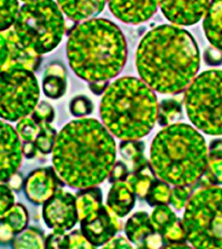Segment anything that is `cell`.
I'll list each match as a JSON object with an SVG mask.
<instances>
[{
  "mask_svg": "<svg viewBox=\"0 0 222 249\" xmlns=\"http://www.w3.org/2000/svg\"><path fill=\"white\" fill-rule=\"evenodd\" d=\"M201 64L199 45L190 32L161 25L141 40L136 66L143 82L161 94H178L195 78Z\"/></svg>",
  "mask_w": 222,
  "mask_h": 249,
  "instance_id": "obj_1",
  "label": "cell"
},
{
  "mask_svg": "<svg viewBox=\"0 0 222 249\" xmlns=\"http://www.w3.org/2000/svg\"><path fill=\"white\" fill-rule=\"evenodd\" d=\"M53 164L63 180L75 188L102 183L115 163L113 137L97 120L80 119L64 126L53 147Z\"/></svg>",
  "mask_w": 222,
  "mask_h": 249,
  "instance_id": "obj_2",
  "label": "cell"
},
{
  "mask_svg": "<svg viewBox=\"0 0 222 249\" xmlns=\"http://www.w3.org/2000/svg\"><path fill=\"white\" fill-rule=\"evenodd\" d=\"M125 38L114 22L94 18L77 25L69 35L67 56L74 72L88 82H108L127 60Z\"/></svg>",
  "mask_w": 222,
  "mask_h": 249,
  "instance_id": "obj_3",
  "label": "cell"
},
{
  "mask_svg": "<svg viewBox=\"0 0 222 249\" xmlns=\"http://www.w3.org/2000/svg\"><path fill=\"white\" fill-rule=\"evenodd\" d=\"M208 148L201 133L187 124L161 130L151 146V166L168 184L190 186L206 172Z\"/></svg>",
  "mask_w": 222,
  "mask_h": 249,
  "instance_id": "obj_4",
  "label": "cell"
},
{
  "mask_svg": "<svg viewBox=\"0 0 222 249\" xmlns=\"http://www.w3.org/2000/svg\"><path fill=\"white\" fill-rule=\"evenodd\" d=\"M157 98L142 80L125 77L106 88L101 103L104 124L124 141L138 140L151 132L158 120Z\"/></svg>",
  "mask_w": 222,
  "mask_h": 249,
  "instance_id": "obj_5",
  "label": "cell"
},
{
  "mask_svg": "<svg viewBox=\"0 0 222 249\" xmlns=\"http://www.w3.org/2000/svg\"><path fill=\"white\" fill-rule=\"evenodd\" d=\"M19 40L38 54L49 53L61 42L65 21L54 1L25 2L14 25Z\"/></svg>",
  "mask_w": 222,
  "mask_h": 249,
  "instance_id": "obj_6",
  "label": "cell"
},
{
  "mask_svg": "<svg viewBox=\"0 0 222 249\" xmlns=\"http://www.w3.org/2000/svg\"><path fill=\"white\" fill-rule=\"evenodd\" d=\"M182 223L186 239L196 249H222V188L206 187L194 193Z\"/></svg>",
  "mask_w": 222,
  "mask_h": 249,
  "instance_id": "obj_7",
  "label": "cell"
},
{
  "mask_svg": "<svg viewBox=\"0 0 222 249\" xmlns=\"http://www.w3.org/2000/svg\"><path fill=\"white\" fill-rule=\"evenodd\" d=\"M191 123L210 136H222V70L210 69L193 80L185 93Z\"/></svg>",
  "mask_w": 222,
  "mask_h": 249,
  "instance_id": "obj_8",
  "label": "cell"
},
{
  "mask_svg": "<svg viewBox=\"0 0 222 249\" xmlns=\"http://www.w3.org/2000/svg\"><path fill=\"white\" fill-rule=\"evenodd\" d=\"M40 97L37 77L26 69L1 72V117L15 122L34 111Z\"/></svg>",
  "mask_w": 222,
  "mask_h": 249,
  "instance_id": "obj_9",
  "label": "cell"
},
{
  "mask_svg": "<svg viewBox=\"0 0 222 249\" xmlns=\"http://www.w3.org/2000/svg\"><path fill=\"white\" fill-rule=\"evenodd\" d=\"M40 55L19 40L14 29L1 32V72L9 69L36 71Z\"/></svg>",
  "mask_w": 222,
  "mask_h": 249,
  "instance_id": "obj_10",
  "label": "cell"
},
{
  "mask_svg": "<svg viewBox=\"0 0 222 249\" xmlns=\"http://www.w3.org/2000/svg\"><path fill=\"white\" fill-rule=\"evenodd\" d=\"M43 217L54 231H70L78 220L76 197L58 189L44 203Z\"/></svg>",
  "mask_w": 222,
  "mask_h": 249,
  "instance_id": "obj_11",
  "label": "cell"
},
{
  "mask_svg": "<svg viewBox=\"0 0 222 249\" xmlns=\"http://www.w3.org/2000/svg\"><path fill=\"white\" fill-rule=\"evenodd\" d=\"M118 215L109 207H102L96 212L80 220L85 238L94 247L110 241L120 229Z\"/></svg>",
  "mask_w": 222,
  "mask_h": 249,
  "instance_id": "obj_12",
  "label": "cell"
},
{
  "mask_svg": "<svg viewBox=\"0 0 222 249\" xmlns=\"http://www.w3.org/2000/svg\"><path fill=\"white\" fill-rule=\"evenodd\" d=\"M210 1H163L159 2L164 16L177 26H192L205 17Z\"/></svg>",
  "mask_w": 222,
  "mask_h": 249,
  "instance_id": "obj_13",
  "label": "cell"
},
{
  "mask_svg": "<svg viewBox=\"0 0 222 249\" xmlns=\"http://www.w3.org/2000/svg\"><path fill=\"white\" fill-rule=\"evenodd\" d=\"M18 136L11 125L1 122V181L8 182L21 165L22 159Z\"/></svg>",
  "mask_w": 222,
  "mask_h": 249,
  "instance_id": "obj_14",
  "label": "cell"
},
{
  "mask_svg": "<svg viewBox=\"0 0 222 249\" xmlns=\"http://www.w3.org/2000/svg\"><path fill=\"white\" fill-rule=\"evenodd\" d=\"M63 186L64 183L58 178L53 168H44L30 174L25 181V193L30 201L42 204Z\"/></svg>",
  "mask_w": 222,
  "mask_h": 249,
  "instance_id": "obj_15",
  "label": "cell"
},
{
  "mask_svg": "<svg viewBox=\"0 0 222 249\" xmlns=\"http://www.w3.org/2000/svg\"><path fill=\"white\" fill-rule=\"evenodd\" d=\"M151 225L168 244H180L186 239L183 223L166 205H159L151 217Z\"/></svg>",
  "mask_w": 222,
  "mask_h": 249,
  "instance_id": "obj_16",
  "label": "cell"
},
{
  "mask_svg": "<svg viewBox=\"0 0 222 249\" xmlns=\"http://www.w3.org/2000/svg\"><path fill=\"white\" fill-rule=\"evenodd\" d=\"M108 5L112 14L120 21L130 24H139L148 21L156 14L159 2L111 1Z\"/></svg>",
  "mask_w": 222,
  "mask_h": 249,
  "instance_id": "obj_17",
  "label": "cell"
},
{
  "mask_svg": "<svg viewBox=\"0 0 222 249\" xmlns=\"http://www.w3.org/2000/svg\"><path fill=\"white\" fill-rule=\"evenodd\" d=\"M125 232L130 241L139 248L154 249L162 244V236L155 231L147 212H138L132 215L128 220Z\"/></svg>",
  "mask_w": 222,
  "mask_h": 249,
  "instance_id": "obj_18",
  "label": "cell"
},
{
  "mask_svg": "<svg viewBox=\"0 0 222 249\" xmlns=\"http://www.w3.org/2000/svg\"><path fill=\"white\" fill-rule=\"evenodd\" d=\"M135 196L136 194L126 181H118L111 187L107 206L119 217H124L134 207Z\"/></svg>",
  "mask_w": 222,
  "mask_h": 249,
  "instance_id": "obj_19",
  "label": "cell"
},
{
  "mask_svg": "<svg viewBox=\"0 0 222 249\" xmlns=\"http://www.w3.org/2000/svg\"><path fill=\"white\" fill-rule=\"evenodd\" d=\"M203 28L209 43L222 51V1L212 2L204 17Z\"/></svg>",
  "mask_w": 222,
  "mask_h": 249,
  "instance_id": "obj_20",
  "label": "cell"
},
{
  "mask_svg": "<svg viewBox=\"0 0 222 249\" xmlns=\"http://www.w3.org/2000/svg\"><path fill=\"white\" fill-rule=\"evenodd\" d=\"M58 5L69 18L81 21L96 16L106 5L104 1H58Z\"/></svg>",
  "mask_w": 222,
  "mask_h": 249,
  "instance_id": "obj_21",
  "label": "cell"
},
{
  "mask_svg": "<svg viewBox=\"0 0 222 249\" xmlns=\"http://www.w3.org/2000/svg\"><path fill=\"white\" fill-rule=\"evenodd\" d=\"M28 222V214L26 207L22 205H14V207L1 215L2 241L11 239L12 234L21 233L26 228Z\"/></svg>",
  "mask_w": 222,
  "mask_h": 249,
  "instance_id": "obj_22",
  "label": "cell"
},
{
  "mask_svg": "<svg viewBox=\"0 0 222 249\" xmlns=\"http://www.w3.org/2000/svg\"><path fill=\"white\" fill-rule=\"evenodd\" d=\"M65 69L62 65L56 64L48 68L43 77V90L51 99H58L66 90Z\"/></svg>",
  "mask_w": 222,
  "mask_h": 249,
  "instance_id": "obj_23",
  "label": "cell"
},
{
  "mask_svg": "<svg viewBox=\"0 0 222 249\" xmlns=\"http://www.w3.org/2000/svg\"><path fill=\"white\" fill-rule=\"evenodd\" d=\"M78 220L91 215L102 207V194L97 187L84 188L78 192L76 196Z\"/></svg>",
  "mask_w": 222,
  "mask_h": 249,
  "instance_id": "obj_24",
  "label": "cell"
},
{
  "mask_svg": "<svg viewBox=\"0 0 222 249\" xmlns=\"http://www.w3.org/2000/svg\"><path fill=\"white\" fill-rule=\"evenodd\" d=\"M120 152L124 158L132 162L134 172H138L147 167V160L143 156L144 146L143 142L137 141H125L119 146Z\"/></svg>",
  "mask_w": 222,
  "mask_h": 249,
  "instance_id": "obj_25",
  "label": "cell"
},
{
  "mask_svg": "<svg viewBox=\"0 0 222 249\" xmlns=\"http://www.w3.org/2000/svg\"><path fill=\"white\" fill-rule=\"evenodd\" d=\"M206 172L209 183L222 184V148L214 147L209 152Z\"/></svg>",
  "mask_w": 222,
  "mask_h": 249,
  "instance_id": "obj_26",
  "label": "cell"
},
{
  "mask_svg": "<svg viewBox=\"0 0 222 249\" xmlns=\"http://www.w3.org/2000/svg\"><path fill=\"white\" fill-rule=\"evenodd\" d=\"M40 126V132L35 142L38 151L43 154L51 153L56 142V131L49 123H37Z\"/></svg>",
  "mask_w": 222,
  "mask_h": 249,
  "instance_id": "obj_27",
  "label": "cell"
},
{
  "mask_svg": "<svg viewBox=\"0 0 222 249\" xmlns=\"http://www.w3.org/2000/svg\"><path fill=\"white\" fill-rule=\"evenodd\" d=\"M170 188L164 181L154 179L148 190L146 199L151 206L166 205L169 202Z\"/></svg>",
  "mask_w": 222,
  "mask_h": 249,
  "instance_id": "obj_28",
  "label": "cell"
},
{
  "mask_svg": "<svg viewBox=\"0 0 222 249\" xmlns=\"http://www.w3.org/2000/svg\"><path fill=\"white\" fill-rule=\"evenodd\" d=\"M144 170V169H143ZM143 170L129 175L126 182L130 184L136 196L146 198L148 190L153 182L154 178L151 175L143 172Z\"/></svg>",
  "mask_w": 222,
  "mask_h": 249,
  "instance_id": "obj_29",
  "label": "cell"
},
{
  "mask_svg": "<svg viewBox=\"0 0 222 249\" xmlns=\"http://www.w3.org/2000/svg\"><path fill=\"white\" fill-rule=\"evenodd\" d=\"M19 3L17 1H1V32L9 30L14 26L18 16Z\"/></svg>",
  "mask_w": 222,
  "mask_h": 249,
  "instance_id": "obj_30",
  "label": "cell"
},
{
  "mask_svg": "<svg viewBox=\"0 0 222 249\" xmlns=\"http://www.w3.org/2000/svg\"><path fill=\"white\" fill-rule=\"evenodd\" d=\"M44 236L39 230L30 228L14 243L15 248H29V249H43L45 248Z\"/></svg>",
  "mask_w": 222,
  "mask_h": 249,
  "instance_id": "obj_31",
  "label": "cell"
},
{
  "mask_svg": "<svg viewBox=\"0 0 222 249\" xmlns=\"http://www.w3.org/2000/svg\"><path fill=\"white\" fill-rule=\"evenodd\" d=\"M17 132L23 142H35L40 132V126L32 118H23L17 125Z\"/></svg>",
  "mask_w": 222,
  "mask_h": 249,
  "instance_id": "obj_32",
  "label": "cell"
},
{
  "mask_svg": "<svg viewBox=\"0 0 222 249\" xmlns=\"http://www.w3.org/2000/svg\"><path fill=\"white\" fill-rule=\"evenodd\" d=\"M189 186H175L169 194V203L176 210L182 209L188 203L190 196Z\"/></svg>",
  "mask_w": 222,
  "mask_h": 249,
  "instance_id": "obj_33",
  "label": "cell"
},
{
  "mask_svg": "<svg viewBox=\"0 0 222 249\" xmlns=\"http://www.w3.org/2000/svg\"><path fill=\"white\" fill-rule=\"evenodd\" d=\"M180 105L174 101H165L161 106V111H159L158 120L160 124L162 126L168 124L170 120H175L174 118L177 117L180 114Z\"/></svg>",
  "mask_w": 222,
  "mask_h": 249,
  "instance_id": "obj_34",
  "label": "cell"
},
{
  "mask_svg": "<svg viewBox=\"0 0 222 249\" xmlns=\"http://www.w3.org/2000/svg\"><path fill=\"white\" fill-rule=\"evenodd\" d=\"M92 102L87 96H80L71 101L70 110L74 116L82 117L90 114L92 112Z\"/></svg>",
  "mask_w": 222,
  "mask_h": 249,
  "instance_id": "obj_35",
  "label": "cell"
},
{
  "mask_svg": "<svg viewBox=\"0 0 222 249\" xmlns=\"http://www.w3.org/2000/svg\"><path fill=\"white\" fill-rule=\"evenodd\" d=\"M65 231H54L45 240L46 249H69V236Z\"/></svg>",
  "mask_w": 222,
  "mask_h": 249,
  "instance_id": "obj_36",
  "label": "cell"
},
{
  "mask_svg": "<svg viewBox=\"0 0 222 249\" xmlns=\"http://www.w3.org/2000/svg\"><path fill=\"white\" fill-rule=\"evenodd\" d=\"M55 116L54 109L47 102H41L32 114V118L36 122H52Z\"/></svg>",
  "mask_w": 222,
  "mask_h": 249,
  "instance_id": "obj_37",
  "label": "cell"
},
{
  "mask_svg": "<svg viewBox=\"0 0 222 249\" xmlns=\"http://www.w3.org/2000/svg\"><path fill=\"white\" fill-rule=\"evenodd\" d=\"M95 248L82 232L75 231L69 235V249H92Z\"/></svg>",
  "mask_w": 222,
  "mask_h": 249,
  "instance_id": "obj_38",
  "label": "cell"
},
{
  "mask_svg": "<svg viewBox=\"0 0 222 249\" xmlns=\"http://www.w3.org/2000/svg\"><path fill=\"white\" fill-rule=\"evenodd\" d=\"M14 206V196L10 189L4 185H1V215Z\"/></svg>",
  "mask_w": 222,
  "mask_h": 249,
  "instance_id": "obj_39",
  "label": "cell"
},
{
  "mask_svg": "<svg viewBox=\"0 0 222 249\" xmlns=\"http://www.w3.org/2000/svg\"><path fill=\"white\" fill-rule=\"evenodd\" d=\"M128 176L129 174L126 165L122 162H118L114 164V168L110 175V182L115 183L118 181H125L127 179Z\"/></svg>",
  "mask_w": 222,
  "mask_h": 249,
  "instance_id": "obj_40",
  "label": "cell"
},
{
  "mask_svg": "<svg viewBox=\"0 0 222 249\" xmlns=\"http://www.w3.org/2000/svg\"><path fill=\"white\" fill-rule=\"evenodd\" d=\"M105 249H132V246L129 244V242L123 238V237H119L117 239H114L109 243L108 245L104 246Z\"/></svg>",
  "mask_w": 222,
  "mask_h": 249,
  "instance_id": "obj_41",
  "label": "cell"
},
{
  "mask_svg": "<svg viewBox=\"0 0 222 249\" xmlns=\"http://www.w3.org/2000/svg\"><path fill=\"white\" fill-rule=\"evenodd\" d=\"M25 157L31 159L37 155V146L35 142H24L23 146H22Z\"/></svg>",
  "mask_w": 222,
  "mask_h": 249,
  "instance_id": "obj_42",
  "label": "cell"
},
{
  "mask_svg": "<svg viewBox=\"0 0 222 249\" xmlns=\"http://www.w3.org/2000/svg\"><path fill=\"white\" fill-rule=\"evenodd\" d=\"M108 82H91L90 89L95 95H101L108 88Z\"/></svg>",
  "mask_w": 222,
  "mask_h": 249,
  "instance_id": "obj_43",
  "label": "cell"
},
{
  "mask_svg": "<svg viewBox=\"0 0 222 249\" xmlns=\"http://www.w3.org/2000/svg\"><path fill=\"white\" fill-rule=\"evenodd\" d=\"M9 183H10V185L13 187V188L16 189V185L18 186L19 188H20V186L21 185V178H20L18 176H15V175H14V176L9 179Z\"/></svg>",
  "mask_w": 222,
  "mask_h": 249,
  "instance_id": "obj_44",
  "label": "cell"
}]
</instances>
